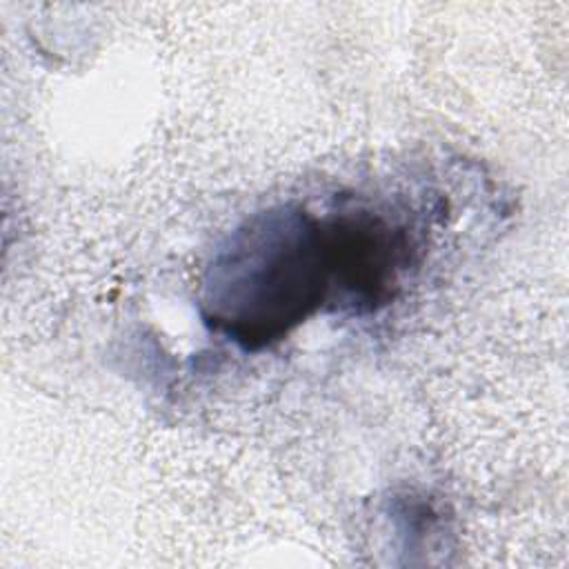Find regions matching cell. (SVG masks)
I'll list each match as a JSON object with an SVG mask.
<instances>
[{
    "mask_svg": "<svg viewBox=\"0 0 569 569\" xmlns=\"http://www.w3.org/2000/svg\"><path fill=\"white\" fill-rule=\"evenodd\" d=\"M322 220L280 204L238 224L216 251L202 291L204 322L247 351L271 347L329 300Z\"/></svg>",
    "mask_w": 569,
    "mask_h": 569,
    "instance_id": "cell-1",
    "label": "cell"
},
{
    "mask_svg": "<svg viewBox=\"0 0 569 569\" xmlns=\"http://www.w3.org/2000/svg\"><path fill=\"white\" fill-rule=\"evenodd\" d=\"M322 231L331 278L329 300L356 313L389 305L413 260L409 231L369 207L333 213L322 222Z\"/></svg>",
    "mask_w": 569,
    "mask_h": 569,
    "instance_id": "cell-2",
    "label": "cell"
}]
</instances>
